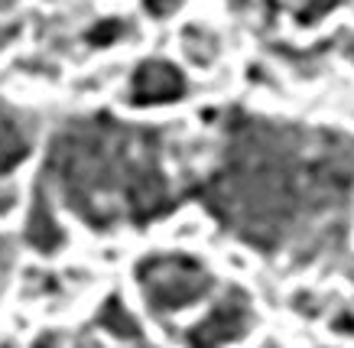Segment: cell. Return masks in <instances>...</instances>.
Wrapping results in <instances>:
<instances>
[{
	"label": "cell",
	"instance_id": "6da1fadb",
	"mask_svg": "<svg viewBox=\"0 0 354 348\" xmlns=\"http://www.w3.org/2000/svg\"><path fill=\"white\" fill-rule=\"evenodd\" d=\"M227 150L208 205L237 238L260 250L292 244L309 221H322L348 192L342 153L296 134L241 131Z\"/></svg>",
	"mask_w": 354,
	"mask_h": 348
},
{
	"label": "cell",
	"instance_id": "7a4b0ae2",
	"mask_svg": "<svg viewBox=\"0 0 354 348\" xmlns=\"http://www.w3.org/2000/svg\"><path fill=\"white\" fill-rule=\"evenodd\" d=\"M137 277L147 303L156 313H179L208 296V290L215 286V277L208 273V267L185 254H156L140 264Z\"/></svg>",
	"mask_w": 354,
	"mask_h": 348
},
{
	"label": "cell",
	"instance_id": "3957f363",
	"mask_svg": "<svg viewBox=\"0 0 354 348\" xmlns=\"http://www.w3.org/2000/svg\"><path fill=\"white\" fill-rule=\"evenodd\" d=\"M254 326V306L247 300L244 290H227L218 300L208 315L192 329V336L185 338L189 348H227L237 338L247 336V329Z\"/></svg>",
	"mask_w": 354,
	"mask_h": 348
},
{
	"label": "cell",
	"instance_id": "277c9868",
	"mask_svg": "<svg viewBox=\"0 0 354 348\" xmlns=\"http://www.w3.org/2000/svg\"><path fill=\"white\" fill-rule=\"evenodd\" d=\"M183 95V78L172 66H162V62H153V66H143L140 75L133 78V101H176Z\"/></svg>",
	"mask_w": 354,
	"mask_h": 348
},
{
	"label": "cell",
	"instance_id": "5b68a950",
	"mask_svg": "<svg viewBox=\"0 0 354 348\" xmlns=\"http://www.w3.org/2000/svg\"><path fill=\"white\" fill-rule=\"evenodd\" d=\"M30 244H36L39 250H55L62 244V231L43 202L30 212Z\"/></svg>",
	"mask_w": 354,
	"mask_h": 348
},
{
	"label": "cell",
	"instance_id": "8992f818",
	"mask_svg": "<svg viewBox=\"0 0 354 348\" xmlns=\"http://www.w3.org/2000/svg\"><path fill=\"white\" fill-rule=\"evenodd\" d=\"M23 156H26V143H23L20 131L7 120H0V173L17 166Z\"/></svg>",
	"mask_w": 354,
	"mask_h": 348
}]
</instances>
